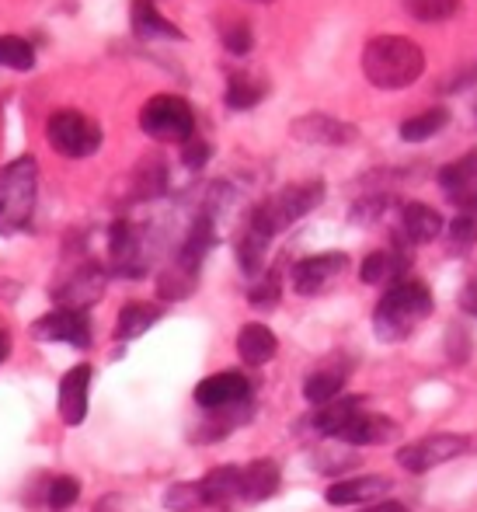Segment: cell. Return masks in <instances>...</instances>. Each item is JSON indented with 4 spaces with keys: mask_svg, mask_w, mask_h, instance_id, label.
<instances>
[{
    "mask_svg": "<svg viewBox=\"0 0 477 512\" xmlns=\"http://www.w3.org/2000/svg\"><path fill=\"white\" fill-rule=\"evenodd\" d=\"M404 11L422 25H432V21L453 18L460 11V0H404Z\"/></svg>",
    "mask_w": 477,
    "mask_h": 512,
    "instance_id": "33",
    "label": "cell"
},
{
    "mask_svg": "<svg viewBox=\"0 0 477 512\" xmlns=\"http://www.w3.org/2000/svg\"><path fill=\"white\" fill-rule=\"evenodd\" d=\"M356 408H363V394H338L335 401H328V405H321L314 415H310V425H314L317 436L335 439V432L342 429V422Z\"/></svg>",
    "mask_w": 477,
    "mask_h": 512,
    "instance_id": "26",
    "label": "cell"
},
{
    "mask_svg": "<svg viewBox=\"0 0 477 512\" xmlns=\"http://www.w3.org/2000/svg\"><path fill=\"white\" fill-rule=\"evenodd\" d=\"M88 391H91V366L81 363L60 380V418L67 425H81L88 415Z\"/></svg>",
    "mask_w": 477,
    "mask_h": 512,
    "instance_id": "18",
    "label": "cell"
},
{
    "mask_svg": "<svg viewBox=\"0 0 477 512\" xmlns=\"http://www.w3.org/2000/svg\"><path fill=\"white\" fill-rule=\"evenodd\" d=\"M105 293V272L98 265H81L77 272H70L67 283L56 286V304L67 310H88L95 300H101Z\"/></svg>",
    "mask_w": 477,
    "mask_h": 512,
    "instance_id": "16",
    "label": "cell"
},
{
    "mask_svg": "<svg viewBox=\"0 0 477 512\" xmlns=\"http://www.w3.org/2000/svg\"><path fill=\"white\" fill-rule=\"evenodd\" d=\"M251 415H255V405H251V401H241V405H230V408H216V411H209L206 422L195 429V439H199V443H216V439L241 429Z\"/></svg>",
    "mask_w": 477,
    "mask_h": 512,
    "instance_id": "24",
    "label": "cell"
},
{
    "mask_svg": "<svg viewBox=\"0 0 477 512\" xmlns=\"http://www.w3.org/2000/svg\"><path fill=\"white\" fill-rule=\"evenodd\" d=\"M394 488L387 474H363V478H338L335 485L324 492L331 506H373L383 502Z\"/></svg>",
    "mask_w": 477,
    "mask_h": 512,
    "instance_id": "15",
    "label": "cell"
},
{
    "mask_svg": "<svg viewBox=\"0 0 477 512\" xmlns=\"http://www.w3.org/2000/svg\"><path fill=\"white\" fill-rule=\"evenodd\" d=\"M164 506H168L171 512H195V509H206V502H202L199 481H178V485H171L168 492H164Z\"/></svg>",
    "mask_w": 477,
    "mask_h": 512,
    "instance_id": "35",
    "label": "cell"
},
{
    "mask_svg": "<svg viewBox=\"0 0 477 512\" xmlns=\"http://www.w3.org/2000/svg\"><path fill=\"white\" fill-rule=\"evenodd\" d=\"M182 161L189 164V168H202V164L209 161V147H206V143H199V140L192 136L189 143H182Z\"/></svg>",
    "mask_w": 477,
    "mask_h": 512,
    "instance_id": "42",
    "label": "cell"
},
{
    "mask_svg": "<svg viewBox=\"0 0 477 512\" xmlns=\"http://www.w3.org/2000/svg\"><path fill=\"white\" fill-rule=\"evenodd\" d=\"M140 129L161 143H189L195 136V112L178 95H154L140 108Z\"/></svg>",
    "mask_w": 477,
    "mask_h": 512,
    "instance_id": "5",
    "label": "cell"
},
{
    "mask_svg": "<svg viewBox=\"0 0 477 512\" xmlns=\"http://www.w3.org/2000/svg\"><path fill=\"white\" fill-rule=\"evenodd\" d=\"M7 352H11V338H7V331L0 328V363L7 359Z\"/></svg>",
    "mask_w": 477,
    "mask_h": 512,
    "instance_id": "45",
    "label": "cell"
},
{
    "mask_svg": "<svg viewBox=\"0 0 477 512\" xmlns=\"http://www.w3.org/2000/svg\"><path fill=\"white\" fill-rule=\"evenodd\" d=\"M289 133L300 143H314V147H349V143L359 140V129L345 119H335V115L324 112H310L300 115V119L289 122Z\"/></svg>",
    "mask_w": 477,
    "mask_h": 512,
    "instance_id": "8",
    "label": "cell"
},
{
    "mask_svg": "<svg viewBox=\"0 0 477 512\" xmlns=\"http://www.w3.org/2000/svg\"><path fill=\"white\" fill-rule=\"evenodd\" d=\"M443 230H446L443 216L429 203H408L401 209V237L408 244H429V241H436Z\"/></svg>",
    "mask_w": 477,
    "mask_h": 512,
    "instance_id": "20",
    "label": "cell"
},
{
    "mask_svg": "<svg viewBox=\"0 0 477 512\" xmlns=\"http://www.w3.org/2000/svg\"><path fill=\"white\" fill-rule=\"evenodd\" d=\"M32 335L39 338V342H63V345H77V349H88L91 345V321H88L84 310L56 307L32 324Z\"/></svg>",
    "mask_w": 477,
    "mask_h": 512,
    "instance_id": "9",
    "label": "cell"
},
{
    "mask_svg": "<svg viewBox=\"0 0 477 512\" xmlns=\"http://www.w3.org/2000/svg\"><path fill=\"white\" fill-rule=\"evenodd\" d=\"M432 307L436 300L422 279H401V283L387 286V293L380 297L377 310H373V331L380 342L397 345L415 335V328L432 314Z\"/></svg>",
    "mask_w": 477,
    "mask_h": 512,
    "instance_id": "2",
    "label": "cell"
},
{
    "mask_svg": "<svg viewBox=\"0 0 477 512\" xmlns=\"http://www.w3.org/2000/svg\"><path fill=\"white\" fill-rule=\"evenodd\" d=\"M446 126H450V108L436 105V108H425V112L411 115V119H404L397 133H401L404 143H425L443 133Z\"/></svg>",
    "mask_w": 477,
    "mask_h": 512,
    "instance_id": "29",
    "label": "cell"
},
{
    "mask_svg": "<svg viewBox=\"0 0 477 512\" xmlns=\"http://www.w3.org/2000/svg\"><path fill=\"white\" fill-rule=\"evenodd\" d=\"M164 182H168V171H164L161 157H143L140 171H136V196H157V192H164Z\"/></svg>",
    "mask_w": 477,
    "mask_h": 512,
    "instance_id": "34",
    "label": "cell"
},
{
    "mask_svg": "<svg viewBox=\"0 0 477 512\" xmlns=\"http://www.w3.org/2000/svg\"><path fill=\"white\" fill-rule=\"evenodd\" d=\"M467 446H471V439L460 436V432H432V436H422V439H415V443L401 446L397 464L411 474H425V471H432V467H443V464H450V460L464 457Z\"/></svg>",
    "mask_w": 477,
    "mask_h": 512,
    "instance_id": "7",
    "label": "cell"
},
{
    "mask_svg": "<svg viewBox=\"0 0 477 512\" xmlns=\"http://www.w3.org/2000/svg\"><path fill=\"white\" fill-rule=\"evenodd\" d=\"M265 251H269V241L255 230L244 227L241 241H237V262H241L244 276H258L265 269Z\"/></svg>",
    "mask_w": 477,
    "mask_h": 512,
    "instance_id": "31",
    "label": "cell"
},
{
    "mask_svg": "<svg viewBox=\"0 0 477 512\" xmlns=\"http://www.w3.org/2000/svg\"><path fill=\"white\" fill-rule=\"evenodd\" d=\"M108 255H112V269L119 276H143V269H147L143 234L126 220L115 223L112 234H108Z\"/></svg>",
    "mask_w": 477,
    "mask_h": 512,
    "instance_id": "14",
    "label": "cell"
},
{
    "mask_svg": "<svg viewBox=\"0 0 477 512\" xmlns=\"http://www.w3.org/2000/svg\"><path fill=\"white\" fill-rule=\"evenodd\" d=\"M394 436H397L394 418L377 415V411H366V405L352 411V415L342 422V429L335 432V439L345 446H380V443H390Z\"/></svg>",
    "mask_w": 477,
    "mask_h": 512,
    "instance_id": "12",
    "label": "cell"
},
{
    "mask_svg": "<svg viewBox=\"0 0 477 512\" xmlns=\"http://www.w3.org/2000/svg\"><path fill=\"white\" fill-rule=\"evenodd\" d=\"M408 269H411V258L404 255V248H383L363 258L359 279H363L366 286H394V283H401V279H408L404 276Z\"/></svg>",
    "mask_w": 477,
    "mask_h": 512,
    "instance_id": "17",
    "label": "cell"
},
{
    "mask_svg": "<svg viewBox=\"0 0 477 512\" xmlns=\"http://www.w3.org/2000/svg\"><path fill=\"white\" fill-rule=\"evenodd\" d=\"M279 297H283V286H279V272H265V276L258 279V283L248 290L251 307H258V310L276 307V304H279Z\"/></svg>",
    "mask_w": 477,
    "mask_h": 512,
    "instance_id": "39",
    "label": "cell"
},
{
    "mask_svg": "<svg viewBox=\"0 0 477 512\" xmlns=\"http://www.w3.org/2000/svg\"><path fill=\"white\" fill-rule=\"evenodd\" d=\"M359 512H411V509L401 506V502H373L370 509H359Z\"/></svg>",
    "mask_w": 477,
    "mask_h": 512,
    "instance_id": "44",
    "label": "cell"
},
{
    "mask_svg": "<svg viewBox=\"0 0 477 512\" xmlns=\"http://www.w3.org/2000/svg\"><path fill=\"white\" fill-rule=\"evenodd\" d=\"M161 321V307L157 304H143V300H133L119 310V321H115V338L119 342H133L140 338L143 331H150L154 324Z\"/></svg>",
    "mask_w": 477,
    "mask_h": 512,
    "instance_id": "28",
    "label": "cell"
},
{
    "mask_svg": "<svg viewBox=\"0 0 477 512\" xmlns=\"http://www.w3.org/2000/svg\"><path fill=\"white\" fill-rule=\"evenodd\" d=\"M345 269H349V255H342V251H324V255L300 258L293 265V290L300 297H314V293L328 290Z\"/></svg>",
    "mask_w": 477,
    "mask_h": 512,
    "instance_id": "10",
    "label": "cell"
},
{
    "mask_svg": "<svg viewBox=\"0 0 477 512\" xmlns=\"http://www.w3.org/2000/svg\"><path fill=\"white\" fill-rule=\"evenodd\" d=\"M213 241H216L213 216H209V213H199V216H195V220H192L189 234H185L182 251H178L175 265H178V269H185V272H192V276H199V265H202V258L209 255V248H213Z\"/></svg>",
    "mask_w": 477,
    "mask_h": 512,
    "instance_id": "19",
    "label": "cell"
},
{
    "mask_svg": "<svg viewBox=\"0 0 477 512\" xmlns=\"http://www.w3.org/2000/svg\"><path fill=\"white\" fill-rule=\"evenodd\" d=\"M279 481H283V474H279L276 460H251L248 467H241V492H237V499L265 502L279 492Z\"/></svg>",
    "mask_w": 477,
    "mask_h": 512,
    "instance_id": "22",
    "label": "cell"
},
{
    "mask_svg": "<svg viewBox=\"0 0 477 512\" xmlns=\"http://www.w3.org/2000/svg\"><path fill=\"white\" fill-rule=\"evenodd\" d=\"M276 352H279V338L269 324L251 321L237 331V356H241L248 366H265Z\"/></svg>",
    "mask_w": 477,
    "mask_h": 512,
    "instance_id": "23",
    "label": "cell"
},
{
    "mask_svg": "<svg viewBox=\"0 0 477 512\" xmlns=\"http://www.w3.org/2000/svg\"><path fill=\"white\" fill-rule=\"evenodd\" d=\"M46 136L63 157H91L101 147V126L77 108H60L49 115Z\"/></svg>",
    "mask_w": 477,
    "mask_h": 512,
    "instance_id": "6",
    "label": "cell"
},
{
    "mask_svg": "<svg viewBox=\"0 0 477 512\" xmlns=\"http://www.w3.org/2000/svg\"><path fill=\"white\" fill-rule=\"evenodd\" d=\"M220 35H223V49L234 56H248L251 46H255V32H251V25L244 18L227 21V25L220 28Z\"/></svg>",
    "mask_w": 477,
    "mask_h": 512,
    "instance_id": "37",
    "label": "cell"
},
{
    "mask_svg": "<svg viewBox=\"0 0 477 512\" xmlns=\"http://www.w3.org/2000/svg\"><path fill=\"white\" fill-rule=\"evenodd\" d=\"M363 74L380 91L411 88L425 74V53L404 35H377L363 49Z\"/></svg>",
    "mask_w": 477,
    "mask_h": 512,
    "instance_id": "1",
    "label": "cell"
},
{
    "mask_svg": "<svg viewBox=\"0 0 477 512\" xmlns=\"http://www.w3.org/2000/svg\"><path fill=\"white\" fill-rule=\"evenodd\" d=\"M251 4H272V0H251Z\"/></svg>",
    "mask_w": 477,
    "mask_h": 512,
    "instance_id": "46",
    "label": "cell"
},
{
    "mask_svg": "<svg viewBox=\"0 0 477 512\" xmlns=\"http://www.w3.org/2000/svg\"><path fill=\"white\" fill-rule=\"evenodd\" d=\"M321 203H324V182L286 185V189H279L272 199H265L262 206L251 209L248 230H255V234H262L265 241H272L276 234H283L289 223L303 220L310 209H317Z\"/></svg>",
    "mask_w": 477,
    "mask_h": 512,
    "instance_id": "3",
    "label": "cell"
},
{
    "mask_svg": "<svg viewBox=\"0 0 477 512\" xmlns=\"http://www.w3.org/2000/svg\"><path fill=\"white\" fill-rule=\"evenodd\" d=\"M133 32L143 39H185L182 28H175L161 11L154 7V0H133Z\"/></svg>",
    "mask_w": 477,
    "mask_h": 512,
    "instance_id": "27",
    "label": "cell"
},
{
    "mask_svg": "<svg viewBox=\"0 0 477 512\" xmlns=\"http://www.w3.org/2000/svg\"><path fill=\"white\" fill-rule=\"evenodd\" d=\"M35 49L21 35H0V67L7 70H32Z\"/></svg>",
    "mask_w": 477,
    "mask_h": 512,
    "instance_id": "32",
    "label": "cell"
},
{
    "mask_svg": "<svg viewBox=\"0 0 477 512\" xmlns=\"http://www.w3.org/2000/svg\"><path fill=\"white\" fill-rule=\"evenodd\" d=\"M446 234H450L453 251H464V255H467V251L477 244V216H471V213L453 216V223L446 227Z\"/></svg>",
    "mask_w": 477,
    "mask_h": 512,
    "instance_id": "40",
    "label": "cell"
},
{
    "mask_svg": "<svg viewBox=\"0 0 477 512\" xmlns=\"http://www.w3.org/2000/svg\"><path fill=\"white\" fill-rule=\"evenodd\" d=\"M77 495H81V481L70 478V474H60V478H53L46 485V506L53 512H63V509L74 506Z\"/></svg>",
    "mask_w": 477,
    "mask_h": 512,
    "instance_id": "36",
    "label": "cell"
},
{
    "mask_svg": "<svg viewBox=\"0 0 477 512\" xmlns=\"http://www.w3.org/2000/svg\"><path fill=\"white\" fill-rule=\"evenodd\" d=\"M199 488H202V502H206V506H227V502H234L237 492H241V467H234V464L213 467L206 478H199Z\"/></svg>",
    "mask_w": 477,
    "mask_h": 512,
    "instance_id": "25",
    "label": "cell"
},
{
    "mask_svg": "<svg viewBox=\"0 0 477 512\" xmlns=\"http://www.w3.org/2000/svg\"><path fill=\"white\" fill-rule=\"evenodd\" d=\"M359 464V453H338V457H328V453H317L314 457V467L321 474H331V478H338V474H345L349 467Z\"/></svg>",
    "mask_w": 477,
    "mask_h": 512,
    "instance_id": "41",
    "label": "cell"
},
{
    "mask_svg": "<svg viewBox=\"0 0 477 512\" xmlns=\"http://www.w3.org/2000/svg\"><path fill=\"white\" fill-rule=\"evenodd\" d=\"M265 95H269V84L258 81L255 74L227 77V105L234 108V112H248V108H255Z\"/></svg>",
    "mask_w": 477,
    "mask_h": 512,
    "instance_id": "30",
    "label": "cell"
},
{
    "mask_svg": "<svg viewBox=\"0 0 477 512\" xmlns=\"http://www.w3.org/2000/svg\"><path fill=\"white\" fill-rule=\"evenodd\" d=\"M195 279H199V276H192V272H185V269H178V265H171L168 272H161L157 293H161L164 300H185L195 290Z\"/></svg>",
    "mask_w": 477,
    "mask_h": 512,
    "instance_id": "38",
    "label": "cell"
},
{
    "mask_svg": "<svg viewBox=\"0 0 477 512\" xmlns=\"http://www.w3.org/2000/svg\"><path fill=\"white\" fill-rule=\"evenodd\" d=\"M35 189H39V168L32 157H18L0 168V230L11 234L32 220Z\"/></svg>",
    "mask_w": 477,
    "mask_h": 512,
    "instance_id": "4",
    "label": "cell"
},
{
    "mask_svg": "<svg viewBox=\"0 0 477 512\" xmlns=\"http://www.w3.org/2000/svg\"><path fill=\"white\" fill-rule=\"evenodd\" d=\"M460 310L477 317V279H474V283H467L464 293H460Z\"/></svg>",
    "mask_w": 477,
    "mask_h": 512,
    "instance_id": "43",
    "label": "cell"
},
{
    "mask_svg": "<svg viewBox=\"0 0 477 512\" xmlns=\"http://www.w3.org/2000/svg\"><path fill=\"white\" fill-rule=\"evenodd\" d=\"M439 189L453 206H460V213L477 216V147L439 168Z\"/></svg>",
    "mask_w": 477,
    "mask_h": 512,
    "instance_id": "11",
    "label": "cell"
},
{
    "mask_svg": "<svg viewBox=\"0 0 477 512\" xmlns=\"http://www.w3.org/2000/svg\"><path fill=\"white\" fill-rule=\"evenodd\" d=\"M345 380H349V363H342V359H331V363L317 366L314 373L307 377V384H303V398L310 401V405H328V401H335L338 394H342Z\"/></svg>",
    "mask_w": 477,
    "mask_h": 512,
    "instance_id": "21",
    "label": "cell"
},
{
    "mask_svg": "<svg viewBox=\"0 0 477 512\" xmlns=\"http://www.w3.org/2000/svg\"><path fill=\"white\" fill-rule=\"evenodd\" d=\"M251 401V380L244 373H213V377L199 380L195 387V405L202 411H216V408H230Z\"/></svg>",
    "mask_w": 477,
    "mask_h": 512,
    "instance_id": "13",
    "label": "cell"
}]
</instances>
